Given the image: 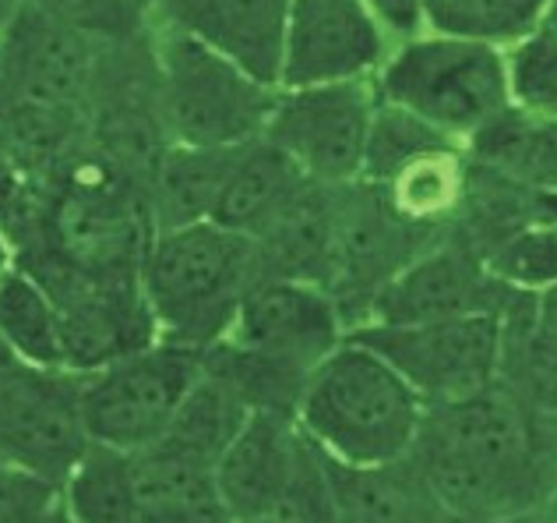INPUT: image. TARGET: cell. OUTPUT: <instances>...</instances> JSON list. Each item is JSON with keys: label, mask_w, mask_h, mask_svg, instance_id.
I'll return each mask as SVG.
<instances>
[{"label": "cell", "mask_w": 557, "mask_h": 523, "mask_svg": "<svg viewBox=\"0 0 557 523\" xmlns=\"http://www.w3.org/2000/svg\"><path fill=\"white\" fill-rule=\"evenodd\" d=\"M57 523H71V520H67V513H64V506H61V520H57Z\"/></svg>", "instance_id": "7bdbcfd3"}, {"label": "cell", "mask_w": 557, "mask_h": 523, "mask_svg": "<svg viewBox=\"0 0 557 523\" xmlns=\"http://www.w3.org/2000/svg\"><path fill=\"white\" fill-rule=\"evenodd\" d=\"M554 0H423V28L516 47L550 19Z\"/></svg>", "instance_id": "484cf974"}, {"label": "cell", "mask_w": 557, "mask_h": 523, "mask_svg": "<svg viewBox=\"0 0 557 523\" xmlns=\"http://www.w3.org/2000/svg\"><path fill=\"white\" fill-rule=\"evenodd\" d=\"M244 145L230 149H195V145H170L159 159L145 198H149L152 227H187L212 220L215 202L223 195V184L230 178L237 153Z\"/></svg>", "instance_id": "44dd1931"}, {"label": "cell", "mask_w": 557, "mask_h": 523, "mask_svg": "<svg viewBox=\"0 0 557 523\" xmlns=\"http://www.w3.org/2000/svg\"><path fill=\"white\" fill-rule=\"evenodd\" d=\"M141 523H233L230 510L219 499V488L187 491V496L141 502Z\"/></svg>", "instance_id": "836d02e7"}, {"label": "cell", "mask_w": 557, "mask_h": 523, "mask_svg": "<svg viewBox=\"0 0 557 523\" xmlns=\"http://www.w3.org/2000/svg\"><path fill=\"white\" fill-rule=\"evenodd\" d=\"M437 238L442 234H423L403 216H395L381 187L368 181L335 187L325 290L339 301L349 329L363 326L377 290Z\"/></svg>", "instance_id": "30bf717a"}, {"label": "cell", "mask_w": 557, "mask_h": 523, "mask_svg": "<svg viewBox=\"0 0 557 523\" xmlns=\"http://www.w3.org/2000/svg\"><path fill=\"white\" fill-rule=\"evenodd\" d=\"M61 506L71 523H141L135 457L92 442L61 485Z\"/></svg>", "instance_id": "603a6c76"}, {"label": "cell", "mask_w": 557, "mask_h": 523, "mask_svg": "<svg viewBox=\"0 0 557 523\" xmlns=\"http://www.w3.org/2000/svg\"><path fill=\"white\" fill-rule=\"evenodd\" d=\"M466 153L480 170L525 192L557 195V118L511 104L466 142Z\"/></svg>", "instance_id": "d6986e66"}, {"label": "cell", "mask_w": 557, "mask_h": 523, "mask_svg": "<svg viewBox=\"0 0 557 523\" xmlns=\"http://www.w3.org/2000/svg\"><path fill=\"white\" fill-rule=\"evenodd\" d=\"M377 104L374 78L278 89L265 138L311 184H357L363 181Z\"/></svg>", "instance_id": "ba28073f"}, {"label": "cell", "mask_w": 557, "mask_h": 523, "mask_svg": "<svg viewBox=\"0 0 557 523\" xmlns=\"http://www.w3.org/2000/svg\"><path fill=\"white\" fill-rule=\"evenodd\" d=\"M307 187L311 181L269 138H255L237 153L212 220L261 241L283 223V216L297 206Z\"/></svg>", "instance_id": "e0dca14e"}, {"label": "cell", "mask_w": 557, "mask_h": 523, "mask_svg": "<svg viewBox=\"0 0 557 523\" xmlns=\"http://www.w3.org/2000/svg\"><path fill=\"white\" fill-rule=\"evenodd\" d=\"M413 463L459 523L544 510L557 488V421L494 382L476 397L431 403Z\"/></svg>", "instance_id": "6da1fadb"}, {"label": "cell", "mask_w": 557, "mask_h": 523, "mask_svg": "<svg viewBox=\"0 0 557 523\" xmlns=\"http://www.w3.org/2000/svg\"><path fill=\"white\" fill-rule=\"evenodd\" d=\"M4 463H8V460H4V446H0V467H4Z\"/></svg>", "instance_id": "ee69618b"}, {"label": "cell", "mask_w": 557, "mask_h": 523, "mask_svg": "<svg viewBox=\"0 0 557 523\" xmlns=\"http://www.w3.org/2000/svg\"><path fill=\"white\" fill-rule=\"evenodd\" d=\"M152 61L170 145L230 149L265 138L278 85L163 25H152Z\"/></svg>", "instance_id": "8992f818"}, {"label": "cell", "mask_w": 557, "mask_h": 523, "mask_svg": "<svg viewBox=\"0 0 557 523\" xmlns=\"http://www.w3.org/2000/svg\"><path fill=\"white\" fill-rule=\"evenodd\" d=\"M392 47L371 0H293L278 89L377 78Z\"/></svg>", "instance_id": "5bb4252c"}, {"label": "cell", "mask_w": 557, "mask_h": 523, "mask_svg": "<svg viewBox=\"0 0 557 523\" xmlns=\"http://www.w3.org/2000/svg\"><path fill=\"white\" fill-rule=\"evenodd\" d=\"M18 4H22V0H0V28L11 22V14L18 11Z\"/></svg>", "instance_id": "ab89813d"}, {"label": "cell", "mask_w": 557, "mask_h": 523, "mask_svg": "<svg viewBox=\"0 0 557 523\" xmlns=\"http://www.w3.org/2000/svg\"><path fill=\"white\" fill-rule=\"evenodd\" d=\"M251 414L255 411L247 406L240 392L226 379H219L215 372L205 368V357H201L198 382L190 386L187 400L181 403V411L173 417V425L163 439H170L173 446H181L201 460L215 463L226 453V446L237 439V431L247 425Z\"/></svg>", "instance_id": "d4e9b609"}, {"label": "cell", "mask_w": 557, "mask_h": 523, "mask_svg": "<svg viewBox=\"0 0 557 523\" xmlns=\"http://www.w3.org/2000/svg\"><path fill=\"white\" fill-rule=\"evenodd\" d=\"M536 326L557 337V283L536 294Z\"/></svg>", "instance_id": "d590c367"}, {"label": "cell", "mask_w": 557, "mask_h": 523, "mask_svg": "<svg viewBox=\"0 0 557 523\" xmlns=\"http://www.w3.org/2000/svg\"><path fill=\"white\" fill-rule=\"evenodd\" d=\"M47 187L28 173L18 149L8 138L4 121H0V234L11 241L14 252L47 227Z\"/></svg>", "instance_id": "f1b7e54d"}, {"label": "cell", "mask_w": 557, "mask_h": 523, "mask_svg": "<svg viewBox=\"0 0 557 523\" xmlns=\"http://www.w3.org/2000/svg\"><path fill=\"white\" fill-rule=\"evenodd\" d=\"M293 0H156L152 25L173 28L278 85Z\"/></svg>", "instance_id": "9a60e30c"}, {"label": "cell", "mask_w": 557, "mask_h": 523, "mask_svg": "<svg viewBox=\"0 0 557 523\" xmlns=\"http://www.w3.org/2000/svg\"><path fill=\"white\" fill-rule=\"evenodd\" d=\"M18 368H22V361L11 354V346L4 340H0V382H8Z\"/></svg>", "instance_id": "74e56055"}, {"label": "cell", "mask_w": 557, "mask_h": 523, "mask_svg": "<svg viewBox=\"0 0 557 523\" xmlns=\"http://www.w3.org/2000/svg\"><path fill=\"white\" fill-rule=\"evenodd\" d=\"M61 513V485L22 467H0V523H42Z\"/></svg>", "instance_id": "d6a6232c"}, {"label": "cell", "mask_w": 557, "mask_h": 523, "mask_svg": "<svg viewBox=\"0 0 557 523\" xmlns=\"http://www.w3.org/2000/svg\"><path fill=\"white\" fill-rule=\"evenodd\" d=\"M269 523H339V496H335L332 460L307 435L300 442L297 467H293L289 485Z\"/></svg>", "instance_id": "4dcf8cb0"}, {"label": "cell", "mask_w": 557, "mask_h": 523, "mask_svg": "<svg viewBox=\"0 0 557 523\" xmlns=\"http://www.w3.org/2000/svg\"><path fill=\"white\" fill-rule=\"evenodd\" d=\"M469 173H473V163H469L466 145L437 142L413 159H406L388 181L374 187H381L395 216H403L409 227L423 230V234H445L462 216Z\"/></svg>", "instance_id": "ac0fdd59"}, {"label": "cell", "mask_w": 557, "mask_h": 523, "mask_svg": "<svg viewBox=\"0 0 557 523\" xmlns=\"http://www.w3.org/2000/svg\"><path fill=\"white\" fill-rule=\"evenodd\" d=\"M102 47L18 4L0 28V110H89Z\"/></svg>", "instance_id": "7c38bea8"}, {"label": "cell", "mask_w": 557, "mask_h": 523, "mask_svg": "<svg viewBox=\"0 0 557 523\" xmlns=\"http://www.w3.org/2000/svg\"><path fill=\"white\" fill-rule=\"evenodd\" d=\"M374 85L381 104L413 113L462 145L511 107L505 50L434 28L395 39Z\"/></svg>", "instance_id": "5b68a950"}, {"label": "cell", "mask_w": 557, "mask_h": 523, "mask_svg": "<svg viewBox=\"0 0 557 523\" xmlns=\"http://www.w3.org/2000/svg\"><path fill=\"white\" fill-rule=\"evenodd\" d=\"M57 520H61V513H57V516H50V520H42V523H57Z\"/></svg>", "instance_id": "f6af8a7d"}, {"label": "cell", "mask_w": 557, "mask_h": 523, "mask_svg": "<svg viewBox=\"0 0 557 523\" xmlns=\"http://www.w3.org/2000/svg\"><path fill=\"white\" fill-rule=\"evenodd\" d=\"M428 403L385 357L346 337L311 372L297 425L339 467H388L417 449Z\"/></svg>", "instance_id": "3957f363"}, {"label": "cell", "mask_w": 557, "mask_h": 523, "mask_svg": "<svg viewBox=\"0 0 557 523\" xmlns=\"http://www.w3.org/2000/svg\"><path fill=\"white\" fill-rule=\"evenodd\" d=\"M525 290L502 283L459 230H448L417 252L377 290L363 326H420L442 318L494 312L502 315Z\"/></svg>", "instance_id": "8fae6325"}, {"label": "cell", "mask_w": 557, "mask_h": 523, "mask_svg": "<svg viewBox=\"0 0 557 523\" xmlns=\"http://www.w3.org/2000/svg\"><path fill=\"white\" fill-rule=\"evenodd\" d=\"M304 431L297 417L255 411L215 460V488L233 523L269 520L297 467Z\"/></svg>", "instance_id": "2e32d148"}, {"label": "cell", "mask_w": 557, "mask_h": 523, "mask_svg": "<svg viewBox=\"0 0 557 523\" xmlns=\"http://www.w3.org/2000/svg\"><path fill=\"white\" fill-rule=\"evenodd\" d=\"M511 104L557 118V25L544 22L533 36L505 50Z\"/></svg>", "instance_id": "f546056e"}, {"label": "cell", "mask_w": 557, "mask_h": 523, "mask_svg": "<svg viewBox=\"0 0 557 523\" xmlns=\"http://www.w3.org/2000/svg\"><path fill=\"white\" fill-rule=\"evenodd\" d=\"M547 510H550V513L557 516V488H554V496H550V502H547Z\"/></svg>", "instance_id": "60d3db41"}, {"label": "cell", "mask_w": 557, "mask_h": 523, "mask_svg": "<svg viewBox=\"0 0 557 523\" xmlns=\"http://www.w3.org/2000/svg\"><path fill=\"white\" fill-rule=\"evenodd\" d=\"M554 421H557V414H554Z\"/></svg>", "instance_id": "7dc6e473"}, {"label": "cell", "mask_w": 557, "mask_h": 523, "mask_svg": "<svg viewBox=\"0 0 557 523\" xmlns=\"http://www.w3.org/2000/svg\"><path fill=\"white\" fill-rule=\"evenodd\" d=\"M349 337L385 357L428 406L476 397L502 382L505 318L494 312L420 326H357Z\"/></svg>", "instance_id": "9c48e42d"}, {"label": "cell", "mask_w": 557, "mask_h": 523, "mask_svg": "<svg viewBox=\"0 0 557 523\" xmlns=\"http://www.w3.org/2000/svg\"><path fill=\"white\" fill-rule=\"evenodd\" d=\"M255 523H269V520H255Z\"/></svg>", "instance_id": "bcb514c9"}, {"label": "cell", "mask_w": 557, "mask_h": 523, "mask_svg": "<svg viewBox=\"0 0 557 523\" xmlns=\"http://www.w3.org/2000/svg\"><path fill=\"white\" fill-rule=\"evenodd\" d=\"M0 340L28 368H67L61 312L47 287L18 262L0 272Z\"/></svg>", "instance_id": "7402d4cb"}, {"label": "cell", "mask_w": 557, "mask_h": 523, "mask_svg": "<svg viewBox=\"0 0 557 523\" xmlns=\"http://www.w3.org/2000/svg\"><path fill=\"white\" fill-rule=\"evenodd\" d=\"M332 474L335 496H339V523H459L437 502L413 457L388 467L332 463Z\"/></svg>", "instance_id": "ffe728a7"}, {"label": "cell", "mask_w": 557, "mask_h": 523, "mask_svg": "<svg viewBox=\"0 0 557 523\" xmlns=\"http://www.w3.org/2000/svg\"><path fill=\"white\" fill-rule=\"evenodd\" d=\"M346 337L349 323L325 287L265 276L233 329L205 351V368L237 389L251 411L297 417L311 372Z\"/></svg>", "instance_id": "7a4b0ae2"}, {"label": "cell", "mask_w": 557, "mask_h": 523, "mask_svg": "<svg viewBox=\"0 0 557 523\" xmlns=\"http://www.w3.org/2000/svg\"><path fill=\"white\" fill-rule=\"evenodd\" d=\"M135 4H138V8H145V11L152 14V4H156V0H135Z\"/></svg>", "instance_id": "b9f144b4"}, {"label": "cell", "mask_w": 557, "mask_h": 523, "mask_svg": "<svg viewBox=\"0 0 557 523\" xmlns=\"http://www.w3.org/2000/svg\"><path fill=\"white\" fill-rule=\"evenodd\" d=\"M25 4L102 50L135 47L152 33V14L135 0H25Z\"/></svg>", "instance_id": "4316f807"}, {"label": "cell", "mask_w": 557, "mask_h": 523, "mask_svg": "<svg viewBox=\"0 0 557 523\" xmlns=\"http://www.w3.org/2000/svg\"><path fill=\"white\" fill-rule=\"evenodd\" d=\"M437 142H456V138L442 135L437 127L423 124L420 118H413V113H406L399 107L377 104L368 156H363V181H371V184L388 181L406 159H413L417 153L431 149Z\"/></svg>", "instance_id": "1f68e13d"}, {"label": "cell", "mask_w": 557, "mask_h": 523, "mask_svg": "<svg viewBox=\"0 0 557 523\" xmlns=\"http://www.w3.org/2000/svg\"><path fill=\"white\" fill-rule=\"evenodd\" d=\"M502 382L536 414H557V337L536 326V294L505 312Z\"/></svg>", "instance_id": "cb8c5ba5"}, {"label": "cell", "mask_w": 557, "mask_h": 523, "mask_svg": "<svg viewBox=\"0 0 557 523\" xmlns=\"http://www.w3.org/2000/svg\"><path fill=\"white\" fill-rule=\"evenodd\" d=\"M491 523H557V516L547 510H530V513H519V516H505V520H491Z\"/></svg>", "instance_id": "8d00e7d4"}, {"label": "cell", "mask_w": 557, "mask_h": 523, "mask_svg": "<svg viewBox=\"0 0 557 523\" xmlns=\"http://www.w3.org/2000/svg\"><path fill=\"white\" fill-rule=\"evenodd\" d=\"M201 351L156 340L82 375V414L92 442L141 453L170 431L201 375Z\"/></svg>", "instance_id": "52a82bcc"}, {"label": "cell", "mask_w": 557, "mask_h": 523, "mask_svg": "<svg viewBox=\"0 0 557 523\" xmlns=\"http://www.w3.org/2000/svg\"><path fill=\"white\" fill-rule=\"evenodd\" d=\"M371 8L395 39L417 36L423 28V0H371Z\"/></svg>", "instance_id": "e575fe53"}, {"label": "cell", "mask_w": 557, "mask_h": 523, "mask_svg": "<svg viewBox=\"0 0 557 523\" xmlns=\"http://www.w3.org/2000/svg\"><path fill=\"white\" fill-rule=\"evenodd\" d=\"M487 266L502 283L525 290V294H544L557 283V220H550L544 209V216L497 244L487 255Z\"/></svg>", "instance_id": "83f0119b"}, {"label": "cell", "mask_w": 557, "mask_h": 523, "mask_svg": "<svg viewBox=\"0 0 557 523\" xmlns=\"http://www.w3.org/2000/svg\"><path fill=\"white\" fill-rule=\"evenodd\" d=\"M11 262H14V248H11V241L0 234V272H4Z\"/></svg>", "instance_id": "f35d334b"}, {"label": "cell", "mask_w": 557, "mask_h": 523, "mask_svg": "<svg viewBox=\"0 0 557 523\" xmlns=\"http://www.w3.org/2000/svg\"><path fill=\"white\" fill-rule=\"evenodd\" d=\"M0 446L11 467L64 485L92 446L82 414V375L22 365L0 382Z\"/></svg>", "instance_id": "4fadbf2b"}, {"label": "cell", "mask_w": 557, "mask_h": 523, "mask_svg": "<svg viewBox=\"0 0 557 523\" xmlns=\"http://www.w3.org/2000/svg\"><path fill=\"white\" fill-rule=\"evenodd\" d=\"M258 280V241L215 220L156 230L138 272L159 340L201 354L233 329Z\"/></svg>", "instance_id": "277c9868"}]
</instances>
